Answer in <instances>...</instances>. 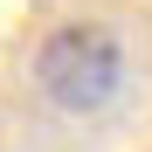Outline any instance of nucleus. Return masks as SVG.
I'll use <instances>...</instances> for the list:
<instances>
[{
	"mask_svg": "<svg viewBox=\"0 0 152 152\" xmlns=\"http://www.w3.org/2000/svg\"><path fill=\"white\" fill-rule=\"evenodd\" d=\"M35 90L69 118H97L124 90V42L104 21H62L35 42Z\"/></svg>",
	"mask_w": 152,
	"mask_h": 152,
	"instance_id": "f257e3e1",
	"label": "nucleus"
}]
</instances>
